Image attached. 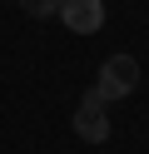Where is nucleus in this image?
I'll return each mask as SVG.
<instances>
[{"label":"nucleus","instance_id":"7ed1b4c3","mask_svg":"<svg viewBox=\"0 0 149 154\" xmlns=\"http://www.w3.org/2000/svg\"><path fill=\"white\" fill-rule=\"evenodd\" d=\"M60 20H65V30L75 35H95L99 25H104V0H60Z\"/></svg>","mask_w":149,"mask_h":154},{"label":"nucleus","instance_id":"20e7f679","mask_svg":"<svg viewBox=\"0 0 149 154\" xmlns=\"http://www.w3.org/2000/svg\"><path fill=\"white\" fill-rule=\"evenodd\" d=\"M20 10H25V15H40V20H45V15H55V10H60V0H20Z\"/></svg>","mask_w":149,"mask_h":154},{"label":"nucleus","instance_id":"f03ea898","mask_svg":"<svg viewBox=\"0 0 149 154\" xmlns=\"http://www.w3.org/2000/svg\"><path fill=\"white\" fill-rule=\"evenodd\" d=\"M75 134L85 144H104L109 139V114H104L99 90H85V100H79V109H75Z\"/></svg>","mask_w":149,"mask_h":154},{"label":"nucleus","instance_id":"f257e3e1","mask_svg":"<svg viewBox=\"0 0 149 154\" xmlns=\"http://www.w3.org/2000/svg\"><path fill=\"white\" fill-rule=\"evenodd\" d=\"M134 85H139V60L134 55H109L104 65H99V80H95V90H99V100H129L134 94Z\"/></svg>","mask_w":149,"mask_h":154}]
</instances>
